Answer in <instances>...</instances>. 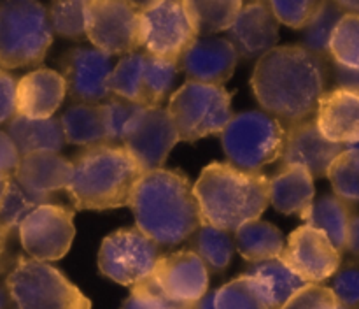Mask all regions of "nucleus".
Wrapping results in <instances>:
<instances>
[{"label": "nucleus", "mask_w": 359, "mask_h": 309, "mask_svg": "<svg viewBox=\"0 0 359 309\" xmlns=\"http://www.w3.org/2000/svg\"><path fill=\"white\" fill-rule=\"evenodd\" d=\"M325 83L323 58L304 46H276L258 60L251 77L259 105L284 126L314 118Z\"/></svg>", "instance_id": "obj_1"}, {"label": "nucleus", "mask_w": 359, "mask_h": 309, "mask_svg": "<svg viewBox=\"0 0 359 309\" xmlns=\"http://www.w3.org/2000/svg\"><path fill=\"white\" fill-rule=\"evenodd\" d=\"M137 228L158 246H177L203 225L189 179L172 169L146 172L128 204Z\"/></svg>", "instance_id": "obj_2"}, {"label": "nucleus", "mask_w": 359, "mask_h": 309, "mask_svg": "<svg viewBox=\"0 0 359 309\" xmlns=\"http://www.w3.org/2000/svg\"><path fill=\"white\" fill-rule=\"evenodd\" d=\"M200 216L205 225L235 232L259 220L269 207V178L230 164L207 165L193 185Z\"/></svg>", "instance_id": "obj_3"}, {"label": "nucleus", "mask_w": 359, "mask_h": 309, "mask_svg": "<svg viewBox=\"0 0 359 309\" xmlns=\"http://www.w3.org/2000/svg\"><path fill=\"white\" fill-rule=\"evenodd\" d=\"M67 193L74 209L107 211L128 206L144 171L123 146L100 144L74 157Z\"/></svg>", "instance_id": "obj_4"}, {"label": "nucleus", "mask_w": 359, "mask_h": 309, "mask_svg": "<svg viewBox=\"0 0 359 309\" xmlns=\"http://www.w3.org/2000/svg\"><path fill=\"white\" fill-rule=\"evenodd\" d=\"M53 42L48 9L34 0L0 4V70L37 67Z\"/></svg>", "instance_id": "obj_5"}, {"label": "nucleus", "mask_w": 359, "mask_h": 309, "mask_svg": "<svg viewBox=\"0 0 359 309\" xmlns=\"http://www.w3.org/2000/svg\"><path fill=\"white\" fill-rule=\"evenodd\" d=\"M230 165L248 172H259L283 154L286 126L265 111H242L231 116L219 133Z\"/></svg>", "instance_id": "obj_6"}, {"label": "nucleus", "mask_w": 359, "mask_h": 309, "mask_svg": "<svg viewBox=\"0 0 359 309\" xmlns=\"http://www.w3.org/2000/svg\"><path fill=\"white\" fill-rule=\"evenodd\" d=\"M16 309H91V302L56 267L20 256L6 280Z\"/></svg>", "instance_id": "obj_7"}, {"label": "nucleus", "mask_w": 359, "mask_h": 309, "mask_svg": "<svg viewBox=\"0 0 359 309\" xmlns=\"http://www.w3.org/2000/svg\"><path fill=\"white\" fill-rule=\"evenodd\" d=\"M167 112L179 140L195 143L226 129L233 116L231 93L224 86L186 81L172 93Z\"/></svg>", "instance_id": "obj_8"}, {"label": "nucleus", "mask_w": 359, "mask_h": 309, "mask_svg": "<svg viewBox=\"0 0 359 309\" xmlns=\"http://www.w3.org/2000/svg\"><path fill=\"white\" fill-rule=\"evenodd\" d=\"M86 30L95 49L105 55H128L140 49L139 4L126 0H88L84 2Z\"/></svg>", "instance_id": "obj_9"}, {"label": "nucleus", "mask_w": 359, "mask_h": 309, "mask_svg": "<svg viewBox=\"0 0 359 309\" xmlns=\"http://www.w3.org/2000/svg\"><path fill=\"white\" fill-rule=\"evenodd\" d=\"M140 48L158 58L177 60L196 41L184 4L177 0H156L139 4Z\"/></svg>", "instance_id": "obj_10"}, {"label": "nucleus", "mask_w": 359, "mask_h": 309, "mask_svg": "<svg viewBox=\"0 0 359 309\" xmlns=\"http://www.w3.org/2000/svg\"><path fill=\"white\" fill-rule=\"evenodd\" d=\"M160 256V246L139 228H121L104 239L98 267L105 277L118 284L135 287L151 276Z\"/></svg>", "instance_id": "obj_11"}, {"label": "nucleus", "mask_w": 359, "mask_h": 309, "mask_svg": "<svg viewBox=\"0 0 359 309\" xmlns=\"http://www.w3.org/2000/svg\"><path fill=\"white\" fill-rule=\"evenodd\" d=\"M18 234L30 258L46 263L63 258L76 235L74 209L53 202L42 204L25 218Z\"/></svg>", "instance_id": "obj_12"}, {"label": "nucleus", "mask_w": 359, "mask_h": 309, "mask_svg": "<svg viewBox=\"0 0 359 309\" xmlns=\"http://www.w3.org/2000/svg\"><path fill=\"white\" fill-rule=\"evenodd\" d=\"M146 281L161 297L193 308L209 291V269L191 249L161 255Z\"/></svg>", "instance_id": "obj_13"}, {"label": "nucleus", "mask_w": 359, "mask_h": 309, "mask_svg": "<svg viewBox=\"0 0 359 309\" xmlns=\"http://www.w3.org/2000/svg\"><path fill=\"white\" fill-rule=\"evenodd\" d=\"M279 258L305 283L319 284L335 276L340 269L342 253L321 230L304 225L286 239Z\"/></svg>", "instance_id": "obj_14"}, {"label": "nucleus", "mask_w": 359, "mask_h": 309, "mask_svg": "<svg viewBox=\"0 0 359 309\" xmlns=\"http://www.w3.org/2000/svg\"><path fill=\"white\" fill-rule=\"evenodd\" d=\"M177 143L179 136L167 109L158 105L140 111L121 146L132 154L146 174L163 169L168 153Z\"/></svg>", "instance_id": "obj_15"}, {"label": "nucleus", "mask_w": 359, "mask_h": 309, "mask_svg": "<svg viewBox=\"0 0 359 309\" xmlns=\"http://www.w3.org/2000/svg\"><path fill=\"white\" fill-rule=\"evenodd\" d=\"M112 69V56L98 49H70L62 60V77L67 93L79 104H102L112 97L109 90Z\"/></svg>", "instance_id": "obj_16"}, {"label": "nucleus", "mask_w": 359, "mask_h": 309, "mask_svg": "<svg viewBox=\"0 0 359 309\" xmlns=\"http://www.w3.org/2000/svg\"><path fill=\"white\" fill-rule=\"evenodd\" d=\"M344 151V146L323 137L314 118L286 126L280 162L283 167H302L312 178H325L332 162Z\"/></svg>", "instance_id": "obj_17"}, {"label": "nucleus", "mask_w": 359, "mask_h": 309, "mask_svg": "<svg viewBox=\"0 0 359 309\" xmlns=\"http://www.w3.org/2000/svg\"><path fill=\"white\" fill-rule=\"evenodd\" d=\"M238 55L228 39L198 37L179 58L188 81L223 86L237 67Z\"/></svg>", "instance_id": "obj_18"}, {"label": "nucleus", "mask_w": 359, "mask_h": 309, "mask_svg": "<svg viewBox=\"0 0 359 309\" xmlns=\"http://www.w3.org/2000/svg\"><path fill=\"white\" fill-rule=\"evenodd\" d=\"M231 46L238 56L255 58L266 55L279 41V21L269 2L244 4L230 30Z\"/></svg>", "instance_id": "obj_19"}, {"label": "nucleus", "mask_w": 359, "mask_h": 309, "mask_svg": "<svg viewBox=\"0 0 359 309\" xmlns=\"http://www.w3.org/2000/svg\"><path fill=\"white\" fill-rule=\"evenodd\" d=\"M314 121L330 143L354 146L359 143V95L342 88L325 91L318 102Z\"/></svg>", "instance_id": "obj_20"}, {"label": "nucleus", "mask_w": 359, "mask_h": 309, "mask_svg": "<svg viewBox=\"0 0 359 309\" xmlns=\"http://www.w3.org/2000/svg\"><path fill=\"white\" fill-rule=\"evenodd\" d=\"M67 88L62 74L39 67L16 84V114L30 119L53 118L65 98Z\"/></svg>", "instance_id": "obj_21"}, {"label": "nucleus", "mask_w": 359, "mask_h": 309, "mask_svg": "<svg viewBox=\"0 0 359 309\" xmlns=\"http://www.w3.org/2000/svg\"><path fill=\"white\" fill-rule=\"evenodd\" d=\"M72 174V164L60 153H30L20 158L14 179L27 192L51 199L58 190H65Z\"/></svg>", "instance_id": "obj_22"}, {"label": "nucleus", "mask_w": 359, "mask_h": 309, "mask_svg": "<svg viewBox=\"0 0 359 309\" xmlns=\"http://www.w3.org/2000/svg\"><path fill=\"white\" fill-rule=\"evenodd\" d=\"M242 276L251 281L270 309H283L294 294L309 284L280 258L249 263Z\"/></svg>", "instance_id": "obj_23"}, {"label": "nucleus", "mask_w": 359, "mask_h": 309, "mask_svg": "<svg viewBox=\"0 0 359 309\" xmlns=\"http://www.w3.org/2000/svg\"><path fill=\"white\" fill-rule=\"evenodd\" d=\"M314 178L302 167H283L269 178L270 204L283 214H302L314 202Z\"/></svg>", "instance_id": "obj_24"}, {"label": "nucleus", "mask_w": 359, "mask_h": 309, "mask_svg": "<svg viewBox=\"0 0 359 309\" xmlns=\"http://www.w3.org/2000/svg\"><path fill=\"white\" fill-rule=\"evenodd\" d=\"M7 136L16 146L20 157L30 153H60L63 147V132L60 119H30L16 114L7 123Z\"/></svg>", "instance_id": "obj_25"}, {"label": "nucleus", "mask_w": 359, "mask_h": 309, "mask_svg": "<svg viewBox=\"0 0 359 309\" xmlns=\"http://www.w3.org/2000/svg\"><path fill=\"white\" fill-rule=\"evenodd\" d=\"M353 206L344 202L337 195H323L314 200L307 211L302 214V220L312 228L321 230L340 253L346 249L347 228H349Z\"/></svg>", "instance_id": "obj_26"}, {"label": "nucleus", "mask_w": 359, "mask_h": 309, "mask_svg": "<svg viewBox=\"0 0 359 309\" xmlns=\"http://www.w3.org/2000/svg\"><path fill=\"white\" fill-rule=\"evenodd\" d=\"M235 246L249 263H255L279 258L286 246V239L276 225L256 220L235 230Z\"/></svg>", "instance_id": "obj_27"}, {"label": "nucleus", "mask_w": 359, "mask_h": 309, "mask_svg": "<svg viewBox=\"0 0 359 309\" xmlns=\"http://www.w3.org/2000/svg\"><path fill=\"white\" fill-rule=\"evenodd\" d=\"M63 139L77 146H100L105 143L100 104H74L60 118Z\"/></svg>", "instance_id": "obj_28"}, {"label": "nucleus", "mask_w": 359, "mask_h": 309, "mask_svg": "<svg viewBox=\"0 0 359 309\" xmlns=\"http://www.w3.org/2000/svg\"><path fill=\"white\" fill-rule=\"evenodd\" d=\"M182 4L196 37L230 30L244 6L241 0H184Z\"/></svg>", "instance_id": "obj_29"}, {"label": "nucleus", "mask_w": 359, "mask_h": 309, "mask_svg": "<svg viewBox=\"0 0 359 309\" xmlns=\"http://www.w3.org/2000/svg\"><path fill=\"white\" fill-rule=\"evenodd\" d=\"M144 58H146V53L140 49L121 56L109 77V90L112 97L142 105Z\"/></svg>", "instance_id": "obj_30"}, {"label": "nucleus", "mask_w": 359, "mask_h": 309, "mask_svg": "<svg viewBox=\"0 0 359 309\" xmlns=\"http://www.w3.org/2000/svg\"><path fill=\"white\" fill-rule=\"evenodd\" d=\"M177 60L158 58L147 55L144 58L142 77V105L144 107H158L163 98L170 93L174 81L177 77Z\"/></svg>", "instance_id": "obj_31"}, {"label": "nucleus", "mask_w": 359, "mask_h": 309, "mask_svg": "<svg viewBox=\"0 0 359 309\" xmlns=\"http://www.w3.org/2000/svg\"><path fill=\"white\" fill-rule=\"evenodd\" d=\"M191 248V251H195L203 260L207 269L210 267L212 270H224L230 265L235 244L230 232L203 223L193 234Z\"/></svg>", "instance_id": "obj_32"}, {"label": "nucleus", "mask_w": 359, "mask_h": 309, "mask_svg": "<svg viewBox=\"0 0 359 309\" xmlns=\"http://www.w3.org/2000/svg\"><path fill=\"white\" fill-rule=\"evenodd\" d=\"M49 202L51 199H44V197L27 192L16 179L11 178L7 183L6 193L0 200V227L6 228L7 234H13L14 230L20 228V225L32 211Z\"/></svg>", "instance_id": "obj_33"}, {"label": "nucleus", "mask_w": 359, "mask_h": 309, "mask_svg": "<svg viewBox=\"0 0 359 309\" xmlns=\"http://www.w3.org/2000/svg\"><path fill=\"white\" fill-rule=\"evenodd\" d=\"M344 14L346 13L340 9L337 2H328V0L319 2L318 9L314 11L311 21L305 27L304 48L323 58L328 53L330 39Z\"/></svg>", "instance_id": "obj_34"}, {"label": "nucleus", "mask_w": 359, "mask_h": 309, "mask_svg": "<svg viewBox=\"0 0 359 309\" xmlns=\"http://www.w3.org/2000/svg\"><path fill=\"white\" fill-rule=\"evenodd\" d=\"M100 107L105 130V143L112 144V146H121L132 125L135 123L137 116L140 114L144 107L118 97L107 98L105 102H102Z\"/></svg>", "instance_id": "obj_35"}, {"label": "nucleus", "mask_w": 359, "mask_h": 309, "mask_svg": "<svg viewBox=\"0 0 359 309\" xmlns=\"http://www.w3.org/2000/svg\"><path fill=\"white\" fill-rule=\"evenodd\" d=\"M326 178L332 181L333 192L344 202H359V150L346 147L332 162Z\"/></svg>", "instance_id": "obj_36"}, {"label": "nucleus", "mask_w": 359, "mask_h": 309, "mask_svg": "<svg viewBox=\"0 0 359 309\" xmlns=\"http://www.w3.org/2000/svg\"><path fill=\"white\" fill-rule=\"evenodd\" d=\"M328 53L335 65L346 69H359V16L344 14L330 39Z\"/></svg>", "instance_id": "obj_37"}, {"label": "nucleus", "mask_w": 359, "mask_h": 309, "mask_svg": "<svg viewBox=\"0 0 359 309\" xmlns=\"http://www.w3.org/2000/svg\"><path fill=\"white\" fill-rule=\"evenodd\" d=\"M214 309H270L251 281L244 276L228 281L214 291Z\"/></svg>", "instance_id": "obj_38"}, {"label": "nucleus", "mask_w": 359, "mask_h": 309, "mask_svg": "<svg viewBox=\"0 0 359 309\" xmlns=\"http://www.w3.org/2000/svg\"><path fill=\"white\" fill-rule=\"evenodd\" d=\"M53 32L69 39H79L86 30V18H84V2H56L48 11Z\"/></svg>", "instance_id": "obj_39"}, {"label": "nucleus", "mask_w": 359, "mask_h": 309, "mask_svg": "<svg viewBox=\"0 0 359 309\" xmlns=\"http://www.w3.org/2000/svg\"><path fill=\"white\" fill-rule=\"evenodd\" d=\"M270 9H272L273 16L279 23L286 25L290 28H305L311 21L312 14L318 9L316 0H298V2H291V0H272Z\"/></svg>", "instance_id": "obj_40"}, {"label": "nucleus", "mask_w": 359, "mask_h": 309, "mask_svg": "<svg viewBox=\"0 0 359 309\" xmlns=\"http://www.w3.org/2000/svg\"><path fill=\"white\" fill-rule=\"evenodd\" d=\"M283 309H346L339 301L332 288L323 284H307L298 294H294Z\"/></svg>", "instance_id": "obj_41"}, {"label": "nucleus", "mask_w": 359, "mask_h": 309, "mask_svg": "<svg viewBox=\"0 0 359 309\" xmlns=\"http://www.w3.org/2000/svg\"><path fill=\"white\" fill-rule=\"evenodd\" d=\"M332 291L346 309L359 305V265H346L337 270Z\"/></svg>", "instance_id": "obj_42"}, {"label": "nucleus", "mask_w": 359, "mask_h": 309, "mask_svg": "<svg viewBox=\"0 0 359 309\" xmlns=\"http://www.w3.org/2000/svg\"><path fill=\"white\" fill-rule=\"evenodd\" d=\"M121 309H193L184 308V305H177L174 302L167 301L161 297L156 290L149 287L146 281L132 287V294L128 295L125 302H123Z\"/></svg>", "instance_id": "obj_43"}, {"label": "nucleus", "mask_w": 359, "mask_h": 309, "mask_svg": "<svg viewBox=\"0 0 359 309\" xmlns=\"http://www.w3.org/2000/svg\"><path fill=\"white\" fill-rule=\"evenodd\" d=\"M16 84L13 74L0 70V125L16 116Z\"/></svg>", "instance_id": "obj_44"}, {"label": "nucleus", "mask_w": 359, "mask_h": 309, "mask_svg": "<svg viewBox=\"0 0 359 309\" xmlns=\"http://www.w3.org/2000/svg\"><path fill=\"white\" fill-rule=\"evenodd\" d=\"M20 153L16 146L7 136V132L0 130V178L11 179L16 174L18 164H20Z\"/></svg>", "instance_id": "obj_45"}, {"label": "nucleus", "mask_w": 359, "mask_h": 309, "mask_svg": "<svg viewBox=\"0 0 359 309\" xmlns=\"http://www.w3.org/2000/svg\"><path fill=\"white\" fill-rule=\"evenodd\" d=\"M335 69L340 88L359 95V69H346L340 65H335Z\"/></svg>", "instance_id": "obj_46"}, {"label": "nucleus", "mask_w": 359, "mask_h": 309, "mask_svg": "<svg viewBox=\"0 0 359 309\" xmlns=\"http://www.w3.org/2000/svg\"><path fill=\"white\" fill-rule=\"evenodd\" d=\"M346 249L353 256L359 258V214H353L349 221V228H347V241ZM344 249V251H346Z\"/></svg>", "instance_id": "obj_47"}, {"label": "nucleus", "mask_w": 359, "mask_h": 309, "mask_svg": "<svg viewBox=\"0 0 359 309\" xmlns=\"http://www.w3.org/2000/svg\"><path fill=\"white\" fill-rule=\"evenodd\" d=\"M193 309H214V291H207L195 305Z\"/></svg>", "instance_id": "obj_48"}, {"label": "nucleus", "mask_w": 359, "mask_h": 309, "mask_svg": "<svg viewBox=\"0 0 359 309\" xmlns=\"http://www.w3.org/2000/svg\"><path fill=\"white\" fill-rule=\"evenodd\" d=\"M340 9L346 14H358L359 16V2H337Z\"/></svg>", "instance_id": "obj_49"}, {"label": "nucleus", "mask_w": 359, "mask_h": 309, "mask_svg": "<svg viewBox=\"0 0 359 309\" xmlns=\"http://www.w3.org/2000/svg\"><path fill=\"white\" fill-rule=\"evenodd\" d=\"M7 237H9V234H7L6 228L0 227V258H2L4 251H6V242H7Z\"/></svg>", "instance_id": "obj_50"}, {"label": "nucleus", "mask_w": 359, "mask_h": 309, "mask_svg": "<svg viewBox=\"0 0 359 309\" xmlns=\"http://www.w3.org/2000/svg\"><path fill=\"white\" fill-rule=\"evenodd\" d=\"M9 304V294H7L6 288L0 284V309H6Z\"/></svg>", "instance_id": "obj_51"}, {"label": "nucleus", "mask_w": 359, "mask_h": 309, "mask_svg": "<svg viewBox=\"0 0 359 309\" xmlns=\"http://www.w3.org/2000/svg\"><path fill=\"white\" fill-rule=\"evenodd\" d=\"M7 183H9V179H2V178H0V200H2L4 193H6Z\"/></svg>", "instance_id": "obj_52"}, {"label": "nucleus", "mask_w": 359, "mask_h": 309, "mask_svg": "<svg viewBox=\"0 0 359 309\" xmlns=\"http://www.w3.org/2000/svg\"><path fill=\"white\" fill-rule=\"evenodd\" d=\"M351 147H354V150H359V143H356L354 146H351Z\"/></svg>", "instance_id": "obj_53"}, {"label": "nucleus", "mask_w": 359, "mask_h": 309, "mask_svg": "<svg viewBox=\"0 0 359 309\" xmlns=\"http://www.w3.org/2000/svg\"><path fill=\"white\" fill-rule=\"evenodd\" d=\"M351 309H359V305H356V308H351Z\"/></svg>", "instance_id": "obj_54"}]
</instances>
